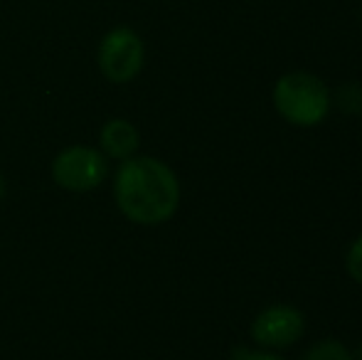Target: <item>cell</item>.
I'll use <instances>...</instances> for the list:
<instances>
[{
    "mask_svg": "<svg viewBox=\"0 0 362 360\" xmlns=\"http://www.w3.org/2000/svg\"><path fill=\"white\" fill-rule=\"evenodd\" d=\"M101 151L111 158H119V161H126L136 153L139 149V131L131 121L126 119H111L109 124L101 129Z\"/></svg>",
    "mask_w": 362,
    "mask_h": 360,
    "instance_id": "6",
    "label": "cell"
},
{
    "mask_svg": "<svg viewBox=\"0 0 362 360\" xmlns=\"http://www.w3.org/2000/svg\"><path fill=\"white\" fill-rule=\"evenodd\" d=\"M274 106L293 126H315L328 116L330 94L310 72H288L274 87Z\"/></svg>",
    "mask_w": 362,
    "mask_h": 360,
    "instance_id": "2",
    "label": "cell"
},
{
    "mask_svg": "<svg viewBox=\"0 0 362 360\" xmlns=\"http://www.w3.org/2000/svg\"><path fill=\"white\" fill-rule=\"evenodd\" d=\"M3 195H5V178L0 175V197H3Z\"/></svg>",
    "mask_w": 362,
    "mask_h": 360,
    "instance_id": "11",
    "label": "cell"
},
{
    "mask_svg": "<svg viewBox=\"0 0 362 360\" xmlns=\"http://www.w3.org/2000/svg\"><path fill=\"white\" fill-rule=\"evenodd\" d=\"M234 360H281L279 356H274L272 351H247V348H239L234 353Z\"/></svg>",
    "mask_w": 362,
    "mask_h": 360,
    "instance_id": "10",
    "label": "cell"
},
{
    "mask_svg": "<svg viewBox=\"0 0 362 360\" xmlns=\"http://www.w3.org/2000/svg\"><path fill=\"white\" fill-rule=\"evenodd\" d=\"M146 62L144 40L131 28H114L99 45V67L114 84H126L139 77Z\"/></svg>",
    "mask_w": 362,
    "mask_h": 360,
    "instance_id": "3",
    "label": "cell"
},
{
    "mask_svg": "<svg viewBox=\"0 0 362 360\" xmlns=\"http://www.w3.org/2000/svg\"><path fill=\"white\" fill-rule=\"evenodd\" d=\"M338 106L345 114H362V84H343L338 91Z\"/></svg>",
    "mask_w": 362,
    "mask_h": 360,
    "instance_id": "8",
    "label": "cell"
},
{
    "mask_svg": "<svg viewBox=\"0 0 362 360\" xmlns=\"http://www.w3.org/2000/svg\"><path fill=\"white\" fill-rule=\"evenodd\" d=\"M305 331V318L293 306H269L254 318L252 338L264 351H284L300 341Z\"/></svg>",
    "mask_w": 362,
    "mask_h": 360,
    "instance_id": "5",
    "label": "cell"
},
{
    "mask_svg": "<svg viewBox=\"0 0 362 360\" xmlns=\"http://www.w3.org/2000/svg\"><path fill=\"white\" fill-rule=\"evenodd\" d=\"M300 360H353V353L335 338H325L315 343Z\"/></svg>",
    "mask_w": 362,
    "mask_h": 360,
    "instance_id": "7",
    "label": "cell"
},
{
    "mask_svg": "<svg viewBox=\"0 0 362 360\" xmlns=\"http://www.w3.org/2000/svg\"><path fill=\"white\" fill-rule=\"evenodd\" d=\"M119 210L136 225H160L180 205V182L163 161L141 156L126 158L114 180Z\"/></svg>",
    "mask_w": 362,
    "mask_h": 360,
    "instance_id": "1",
    "label": "cell"
},
{
    "mask_svg": "<svg viewBox=\"0 0 362 360\" xmlns=\"http://www.w3.org/2000/svg\"><path fill=\"white\" fill-rule=\"evenodd\" d=\"M109 173V163L101 151L89 149V146H69L54 158L52 178L57 185L72 192H89Z\"/></svg>",
    "mask_w": 362,
    "mask_h": 360,
    "instance_id": "4",
    "label": "cell"
},
{
    "mask_svg": "<svg viewBox=\"0 0 362 360\" xmlns=\"http://www.w3.org/2000/svg\"><path fill=\"white\" fill-rule=\"evenodd\" d=\"M345 267H348L350 277H353L358 284H362V235L350 245L348 257H345Z\"/></svg>",
    "mask_w": 362,
    "mask_h": 360,
    "instance_id": "9",
    "label": "cell"
}]
</instances>
